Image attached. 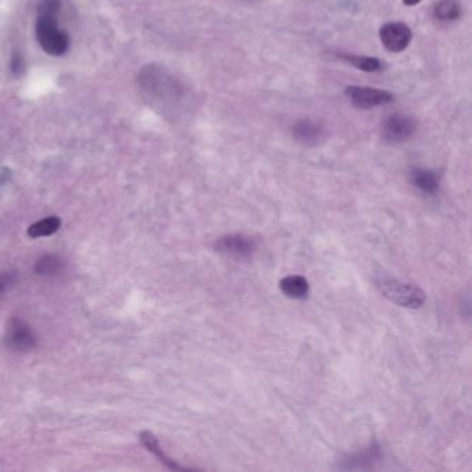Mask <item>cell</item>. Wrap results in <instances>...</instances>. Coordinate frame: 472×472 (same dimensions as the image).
Listing matches in <instances>:
<instances>
[{"label":"cell","mask_w":472,"mask_h":472,"mask_svg":"<svg viewBox=\"0 0 472 472\" xmlns=\"http://www.w3.org/2000/svg\"><path fill=\"white\" fill-rule=\"evenodd\" d=\"M377 287L385 298L403 307L418 309L425 302V293L420 287L399 281L396 278H379L377 280Z\"/></svg>","instance_id":"cell-1"},{"label":"cell","mask_w":472,"mask_h":472,"mask_svg":"<svg viewBox=\"0 0 472 472\" xmlns=\"http://www.w3.org/2000/svg\"><path fill=\"white\" fill-rule=\"evenodd\" d=\"M36 36L42 49L50 56H63L68 50V35L59 28L56 17L39 16L36 24Z\"/></svg>","instance_id":"cell-2"},{"label":"cell","mask_w":472,"mask_h":472,"mask_svg":"<svg viewBox=\"0 0 472 472\" xmlns=\"http://www.w3.org/2000/svg\"><path fill=\"white\" fill-rule=\"evenodd\" d=\"M418 129V122L407 114L389 115L381 126L382 138L389 144H399L410 140Z\"/></svg>","instance_id":"cell-3"},{"label":"cell","mask_w":472,"mask_h":472,"mask_svg":"<svg viewBox=\"0 0 472 472\" xmlns=\"http://www.w3.org/2000/svg\"><path fill=\"white\" fill-rule=\"evenodd\" d=\"M348 100L359 110H370L379 105H387L394 102L395 96L384 89H375L369 86H348L345 89Z\"/></svg>","instance_id":"cell-4"},{"label":"cell","mask_w":472,"mask_h":472,"mask_svg":"<svg viewBox=\"0 0 472 472\" xmlns=\"http://www.w3.org/2000/svg\"><path fill=\"white\" fill-rule=\"evenodd\" d=\"M4 342L14 352H30L36 345V336L27 321L11 317L6 326Z\"/></svg>","instance_id":"cell-5"},{"label":"cell","mask_w":472,"mask_h":472,"mask_svg":"<svg viewBox=\"0 0 472 472\" xmlns=\"http://www.w3.org/2000/svg\"><path fill=\"white\" fill-rule=\"evenodd\" d=\"M215 249L235 259H249L256 251V242L245 235H228L215 242Z\"/></svg>","instance_id":"cell-6"},{"label":"cell","mask_w":472,"mask_h":472,"mask_svg":"<svg viewBox=\"0 0 472 472\" xmlns=\"http://www.w3.org/2000/svg\"><path fill=\"white\" fill-rule=\"evenodd\" d=\"M411 37L413 33L405 23H387L379 28L381 43L392 53H401L406 50Z\"/></svg>","instance_id":"cell-7"},{"label":"cell","mask_w":472,"mask_h":472,"mask_svg":"<svg viewBox=\"0 0 472 472\" xmlns=\"http://www.w3.org/2000/svg\"><path fill=\"white\" fill-rule=\"evenodd\" d=\"M293 136L297 141L305 146H314L324 136V129L320 124L314 121L301 119L293 125Z\"/></svg>","instance_id":"cell-8"},{"label":"cell","mask_w":472,"mask_h":472,"mask_svg":"<svg viewBox=\"0 0 472 472\" xmlns=\"http://www.w3.org/2000/svg\"><path fill=\"white\" fill-rule=\"evenodd\" d=\"M140 440L143 443V446L150 452L153 453L165 467H168L169 470H173V471H193V468H187V467H183L180 464H177L175 460H172L170 457H168L165 454V452L163 450L161 444H160V440L157 439V437L150 432V431H144L140 434Z\"/></svg>","instance_id":"cell-9"},{"label":"cell","mask_w":472,"mask_h":472,"mask_svg":"<svg viewBox=\"0 0 472 472\" xmlns=\"http://www.w3.org/2000/svg\"><path fill=\"white\" fill-rule=\"evenodd\" d=\"M410 180L417 187L425 194H435L439 190L438 173L431 169H414L410 175Z\"/></svg>","instance_id":"cell-10"},{"label":"cell","mask_w":472,"mask_h":472,"mask_svg":"<svg viewBox=\"0 0 472 472\" xmlns=\"http://www.w3.org/2000/svg\"><path fill=\"white\" fill-rule=\"evenodd\" d=\"M281 293L293 300H306L309 294V283L304 276L293 274L287 276L280 281Z\"/></svg>","instance_id":"cell-11"},{"label":"cell","mask_w":472,"mask_h":472,"mask_svg":"<svg viewBox=\"0 0 472 472\" xmlns=\"http://www.w3.org/2000/svg\"><path fill=\"white\" fill-rule=\"evenodd\" d=\"M434 16L442 23H452L461 17V6L457 0H439L434 7Z\"/></svg>","instance_id":"cell-12"},{"label":"cell","mask_w":472,"mask_h":472,"mask_svg":"<svg viewBox=\"0 0 472 472\" xmlns=\"http://www.w3.org/2000/svg\"><path fill=\"white\" fill-rule=\"evenodd\" d=\"M338 59L352 64L353 67L365 71V72H377L382 68V64L378 59L369 57V56H356V54H348V53H338Z\"/></svg>","instance_id":"cell-13"},{"label":"cell","mask_w":472,"mask_h":472,"mask_svg":"<svg viewBox=\"0 0 472 472\" xmlns=\"http://www.w3.org/2000/svg\"><path fill=\"white\" fill-rule=\"evenodd\" d=\"M60 226H61L60 218L49 216V218H45V219L36 222L33 226H30L28 236L33 237V238L52 236L60 229Z\"/></svg>","instance_id":"cell-14"},{"label":"cell","mask_w":472,"mask_h":472,"mask_svg":"<svg viewBox=\"0 0 472 472\" xmlns=\"http://www.w3.org/2000/svg\"><path fill=\"white\" fill-rule=\"evenodd\" d=\"M64 269V261L59 255H45L36 264L34 270L42 276L57 274Z\"/></svg>","instance_id":"cell-15"},{"label":"cell","mask_w":472,"mask_h":472,"mask_svg":"<svg viewBox=\"0 0 472 472\" xmlns=\"http://www.w3.org/2000/svg\"><path fill=\"white\" fill-rule=\"evenodd\" d=\"M60 7H61L60 0H42L37 11L39 16L42 17H57Z\"/></svg>","instance_id":"cell-16"},{"label":"cell","mask_w":472,"mask_h":472,"mask_svg":"<svg viewBox=\"0 0 472 472\" xmlns=\"http://www.w3.org/2000/svg\"><path fill=\"white\" fill-rule=\"evenodd\" d=\"M14 274L13 273H1L0 274V295H3L14 283Z\"/></svg>","instance_id":"cell-17"},{"label":"cell","mask_w":472,"mask_h":472,"mask_svg":"<svg viewBox=\"0 0 472 472\" xmlns=\"http://www.w3.org/2000/svg\"><path fill=\"white\" fill-rule=\"evenodd\" d=\"M21 68H23V60H21V57H20V56H14L13 60H11V69H13L14 72H17V71H20Z\"/></svg>","instance_id":"cell-18"},{"label":"cell","mask_w":472,"mask_h":472,"mask_svg":"<svg viewBox=\"0 0 472 472\" xmlns=\"http://www.w3.org/2000/svg\"><path fill=\"white\" fill-rule=\"evenodd\" d=\"M403 1V4H406V6H415V4H418L421 0H402Z\"/></svg>","instance_id":"cell-19"}]
</instances>
